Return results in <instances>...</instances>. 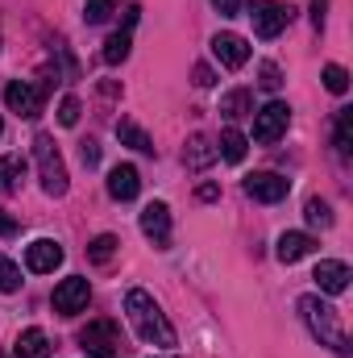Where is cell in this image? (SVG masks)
Masks as SVG:
<instances>
[{
	"label": "cell",
	"instance_id": "1",
	"mask_svg": "<svg viewBox=\"0 0 353 358\" xmlns=\"http://www.w3.org/2000/svg\"><path fill=\"white\" fill-rule=\"evenodd\" d=\"M299 317H303V325L312 329V338H316L320 346H329L333 355H341V358L353 355L350 334H345V325H341V317H337V308H333L329 300H320V296H299Z\"/></svg>",
	"mask_w": 353,
	"mask_h": 358
},
{
	"label": "cell",
	"instance_id": "2",
	"mask_svg": "<svg viewBox=\"0 0 353 358\" xmlns=\"http://www.w3.org/2000/svg\"><path fill=\"white\" fill-rule=\"evenodd\" d=\"M125 317H129V325L137 329L142 342H150V346H175V329H171L167 313L154 304L150 292L133 287V292L125 296Z\"/></svg>",
	"mask_w": 353,
	"mask_h": 358
},
{
	"label": "cell",
	"instance_id": "3",
	"mask_svg": "<svg viewBox=\"0 0 353 358\" xmlns=\"http://www.w3.org/2000/svg\"><path fill=\"white\" fill-rule=\"evenodd\" d=\"M33 159H38V176H42V192L46 196H67V163L54 146L50 134L33 138Z\"/></svg>",
	"mask_w": 353,
	"mask_h": 358
},
{
	"label": "cell",
	"instance_id": "4",
	"mask_svg": "<svg viewBox=\"0 0 353 358\" xmlns=\"http://www.w3.org/2000/svg\"><path fill=\"white\" fill-rule=\"evenodd\" d=\"M80 346L91 358H125V338H121L117 321H88L80 329Z\"/></svg>",
	"mask_w": 353,
	"mask_h": 358
},
{
	"label": "cell",
	"instance_id": "5",
	"mask_svg": "<svg viewBox=\"0 0 353 358\" xmlns=\"http://www.w3.org/2000/svg\"><path fill=\"white\" fill-rule=\"evenodd\" d=\"M46 92H50V80H46V84H25V80H13V84L4 88V104H8L17 117L33 121V117H42V108H46Z\"/></svg>",
	"mask_w": 353,
	"mask_h": 358
},
{
	"label": "cell",
	"instance_id": "6",
	"mask_svg": "<svg viewBox=\"0 0 353 358\" xmlns=\"http://www.w3.org/2000/svg\"><path fill=\"white\" fill-rule=\"evenodd\" d=\"M287 125H291V108H287L283 100H270L266 108H258V113H254V142L274 146V142L287 134Z\"/></svg>",
	"mask_w": 353,
	"mask_h": 358
},
{
	"label": "cell",
	"instance_id": "7",
	"mask_svg": "<svg viewBox=\"0 0 353 358\" xmlns=\"http://www.w3.org/2000/svg\"><path fill=\"white\" fill-rule=\"evenodd\" d=\"M250 21H254L258 38H278L291 21V8L278 4V0H250Z\"/></svg>",
	"mask_w": 353,
	"mask_h": 358
},
{
	"label": "cell",
	"instance_id": "8",
	"mask_svg": "<svg viewBox=\"0 0 353 358\" xmlns=\"http://www.w3.org/2000/svg\"><path fill=\"white\" fill-rule=\"evenodd\" d=\"M91 300V283L84 275H67L59 287H54V313H63V317H75V313H84Z\"/></svg>",
	"mask_w": 353,
	"mask_h": 358
},
{
	"label": "cell",
	"instance_id": "9",
	"mask_svg": "<svg viewBox=\"0 0 353 358\" xmlns=\"http://www.w3.org/2000/svg\"><path fill=\"white\" fill-rule=\"evenodd\" d=\"M287 192H291V179L274 176V171H254V176H246V196L258 200V204H278Z\"/></svg>",
	"mask_w": 353,
	"mask_h": 358
},
{
	"label": "cell",
	"instance_id": "10",
	"mask_svg": "<svg viewBox=\"0 0 353 358\" xmlns=\"http://www.w3.org/2000/svg\"><path fill=\"white\" fill-rule=\"evenodd\" d=\"M142 234H146L158 250L171 246V208H167L163 200H150V204L142 208Z\"/></svg>",
	"mask_w": 353,
	"mask_h": 358
},
{
	"label": "cell",
	"instance_id": "11",
	"mask_svg": "<svg viewBox=\"0 0 353 358\" xmlns=\"http://www.w3.org/2000/svg\"><path fill=\"white\" fill-rule=\"evenodd\" d=\"M25 267L33 271V275H50L54 267H63V246H59L54 238L29 242V246H25Z\"/></svg>",
	"mask_w": 353,
	"mask_h": 358
},
{
	"label": "cell",
	"instance_id": "12",
	"mask_svg": "<svg viewBox=\"0 0 353 358\" xmlns=\"http://www.w3.org/2000/svg\"><path fill=\"white\" fill-rule=\"evenodd\" d=\"M212 55H216L229 71H237V67L250 63V42H246L241 34H216V38H212Z\"/></svg>",
	"mask_w": 353,
	"mask_h": 358
},
{
	"label": "cell",
	"instance_id": "13",
	"mask_svg": "<svg viewBox=\"0 0 353 358\" xmlns=\"http://www.w3.org/2000/svg\"><path fill=\"white\" fill-rule=\"evenodd\" d=\"M137 192H142V176H137V167L133 163H121V167H112L108 171V196L112 200H137Z\"/></svg>",
	"mask_w": 353,
	"mask_h": 358
},
{
	"label": "cell",
	"instance_id": "14",
	"mask_svg": "<svg viewBox=\"0 0 353 358\" xmlns=\"http://www.w3.org/2000/svg\"><path fill=\"white\" fill-rule=\"evenodd\" d=\"M312 279H316V287H320L324 296H341V292L350 287L353 275H350V267H345V263H337V259H324V263L316 267V275H312Z\"/></svg>",
	"mask_w": 353,
	"mask_h": 358
},
{
	"label": "cell",
	"instance_id": "15",
	"mask_svg": "<svg viewBox=\"0 0 353 358\" xmlns=\"http://www.w3.org/2000/svg\"><path fill=\"white\" fill-rule=\"evenodd\" d=\"M312 250H316V238H312V234H299V229L283 234V238H278V246H274L278 263H299V259H308Z\"/></svg>",
	"mask_w": 353,
	"mask_h": 358
},
{
	"label": "cell",
	"instance_id": "16",
	"mask_svg": "<svg viewBox=\"0 0 353 358\" xmlns=\"http://www.w3.org/2000/svg\"><path fill=\"white\" fill-rule=\"evenodd\" d=\"M183 163H187V171H208V167L216 163V146H212V138H208V134H195V138H187Z\"/></svg>",
	"mask_w": 353,
	"mask_h": 358
},
{
	"label": "cell",
	"instance_id": "17",
	"mask_svg": "<svg viewBox=\"0 0 353 358\" xmlns=\"http://www.w3.org/2000/svg\"><path fill=\"white\" fill-rule=\"evenodd\" d=\"M117 138H121V146H133V150H142V155H154L150 134H146L137 121H129V117H121V121H117Z\"/></svg>",
	"mask_w": 353,
	"mask_h": 358
},
{
	"label": "cell",
	"instance_id": "18",
	"mask_svg": "<svg viewBox=\"0 0 353 358\" xmlns=\"http://www.w3.org/2000/svg\"><path fill=\"white\" fill-rule=\"evenodd\" d=\"M246 150H250V138L241 129H225L220 142H216V159H225V163H241Z\"/></svg>",
	"mask_w": 353,
	"mask_h": 358
},
{
	"label": "cell",
	"instance_id": "19",
	"mask_svg": "<svg viewBox=\"0 0 353 358\" xmlns=\"http://www.w3.org/2000/svg\"><path fill=\"white\" fill-rule=\"evenodd\" d=\"M17 358H50V338L33 325L17 338Z\"/></svg>",
	"mask_w": 353,
	"mask_h": 358
},
{
	"label": "cell",
	"instance_id": "20",
	"mask_svg": "<svg viewBox=\"0 0 353 358\" xmlns=\"http://www.w3.org/2000/svg\"><path fill=\"white\" fill-rule=\"evenodd\" d=\"M21 176H25V159L21 155H4L0 159V196H13L21 187Z\"/></svg>",
	"mask_w": 353,
	"mask_h": 358
},
{
	"label": "cell",
	"instance_id": "21",
	"mask_svg": "<svg viewBox=\"0 0 353 358\" xmlns=\"http://www.w3.org/2000/svg\"><path fill=\"white\" fill-rule=\"evenodd\" d=\"M220 113H225L229 121H241V117H250V113H254V96H250L246 88L225 92V100H220Z\"/></svg>",
	"mask_w": 353,
	"mask_h": 358
},
{
	"label": "cell",
	"instance_id": "22",
	"mask_svg": "<svg viewBox=\"0 0 353 358\" xmlns=\"http://www.w3.org/2000/svg\"><path fill=\"white\" fill-rule=\"evenodd\" d=\"M129 46H133V34H129V29H121V34H112V38L104 42L100 59H104L108 67H117V63H125V59H129Z\"/></svg>",
	"mask_w": 353,
	"mask_h": 358
},
{
	"label": "cell",
	"instance_id": "23",
	"mask_svg": "<svg viewBox=\"0 0 353 358\" xmlns=\"http://www.w3.org/2000/svg\"><path fill=\"white\" fill-rule=\"evenodd\" d=\"M333 142H337V155H341V159L353 155V108H341V113H337V134H333Z\"/></svg>",
	"mask_w": 353,
	"mask_h": 358
},
{
	"label": "cell",
	"instance_id": "24",
	"mask_svg": "<svg viewBox=\"0 0 353 358\" xmlns=\"http://www.w3.org/2000/svg\"><path fill=\"white\" fill-rule=\"evenodd\" d=\"M117 13V0H84V21L88 25H104Z\"/></svg>",
	"mask_w": 353,
	"mask_h": 358
},
{
	"label": "cell",
	"instance_id": "25",
	"mask_svg": "<svg viewBox=\"0 0 353 358\" xmlns=\"http://www.w3.org/2000/svg\"><path fill=\"white\" fill-rule=\"evenodd\" d=\"M324 88L333 92V96H345V92H350V71H345L341 63H329V67H324Z\"/></svg>",
	"mask_w": 353,
	"mask_h": 358
},
{
	"label": "cell",
	"instance_id": "26",
	"mask_svg": "<svg viewBox=\"0 0 353 358\" xmlns=\"http://www.w3.org/2000/svg\"><path fill=\"white\" fill-rule=\"evenodd\" d=\"M0 292H4V296L21 292V267H17L13 259H4V255H0Z\"/></svg>",
	"mask_w": 353,
	"mask_h": 358
},
{
	"label": "cell",
	"instance_id": "27",
	"mask_svg": "<svg viewBox=\"0 0 353 358\" xmlns=\"http://www.w3.org/2000/svg\"><path fill=\"white\" fill-rule=\"evenodd\" d=\"M303 217H308V225H320V229L333 225V213H329V204H324L320 196H312V200L303 204Z\"/></svg>",
	"mask_w": 353,
	"mask_h": 358
},
{
	"label": "cell",
	"instance_id": "28",
	"mask_svg": "<svg viewBox=\"0 0 353 358\" xmlns=\"http://www.w3.org/2000/svg\"><path fill=\"white\" fill-rule=\"evenodd\" d=\"M117 246H121V242H117L112 234H100V238L88 246V259H91V263H108V259L117 255Z\"/></svg>",
	"mask_w": 353,
	"mask_h": 358
},
{
	"label": "cell",
	"instance_id": "29",
	"mask_svg": "<svg viewBox=\"0 0 353 358\" xmlns=\"http://www.w3.org/2000/svg\"><path fill=\"white\" fill-rule=\"evenodd\" d=\"M80 113H84V104H80L75 96H63V104H59V125L75 129V125H80Z\"/></svg>",
	"mask_w": 353,
	"mask_h": 358
},
{
	"label": "cell",
	"instance_id": "30",
	"mask_svg": "<svg viewBox=\"0 0 353 358\" xmlns=\"http://www.w3.org/2000/svg\"><path fill=\"white\" fill-rule=\"evenodd\" d=\"M258 84H262L266 92H278L283 88V71H278L274 63H262V67H258Z\"/></svg>",
	"mask_w": 353,
	"mask_h": 358
},
{
	"label": "cell",
	"instance_id": "31",
	"mask_svg": "<svg viewBox=\"0 0 353 358\" xmlns=\"http://www.w3.org/2000/svg\"><path fill=\"white\" fill-rule=\"evenodd\" d=\"M191 80H195V88H216V71H212L208 63H195V71H191Z\"/></svg>",
	"mask_w": 353,
	"mask_h": 358
},
{
	"label": "cell",
	"instance_id": "32",
	"mask_svg": "<svg viewBox=\"0 0 353 358\" xmlns=\"http://www.w3.org/2000/svg\"><path fill=\"white\" fill-rule=\"evenodd\" d=\"M212 8H216L220 17H241V8H246V0H212Z\"/></svg>",
	"mask_w": 353,
	"mask_h": 358
},
{
	"label": "cell",
	"instance_id": "33",
	"mask_svg": "<svg viewBox=\"0 0 353 358\" xmlns=\"http://www.w3.org/2000/svg\"><path fill=\"white\" fill-rule=\"evenodd\" d=\"M80 159H84V167H96V163H100V146H96V142H84V146H80Z\"/></svg>",
	"mask_w": 353,
	"mask_h": 358
},
{
	"label": "cell",
	"instance_id": "34",
	"mask_svg": "<svg viewBox=\"0 0 353 358\" xmlns=\"http://www.w3.org/2000/svg\"><path fill=\"white\" fill-rule=\"evenodd\" d=\"M195 196H200V200H216V196H220V187H216V183H200V187H195Z\"/></svg>",
	"mask_w": 353,
	"mask_h": 358
},
{
	"label": "cell",
	"instance_id": "35",
	"mask_svg": "<svg viewBox=\"0 0 353 358\" xmlns=\"http://www.w3.org/2000/svg\"><path fill=\"white\" fill-rule=\"evenodd\" d=\"M13 234H17V221H13V217H4V213H0V238H13Z\"/></svg>",
	"mask_w": 353,
	"mask_h": 358
},
{
	"label": "cell",
	"instance_id": "36",
	"mask_svg": "<svg viewBox=\"0 0 353 358\" xmlns=\"http://www.w3.org/2000/svg\"><path fill=\"white\" fill-rule=\"evenodd\" d=\"M0 134H4V117H0Z\"/></svg>",
	"mask_w": 353,
	"mask_h": 358
},
{
	"label": "cell",
	"instance_id": "37",
	"mask_svg": "<svg viewBox=\"0 0 353 358\" xmlns=\"http://www.w3.org/2000/svg\"><path fill=\"white\" fill-rule=\"evenodd\" d=\"M171 358H179V355H171Z\"/></svg>",
	"mask_w": 353,
	"mask_h": 358
}]
</instances>
